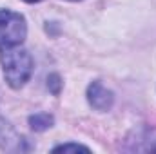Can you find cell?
Instances as JSON below:
<instances>
[{
    "label": "cell",
    "mask_w": 156,
    "mask_h": 154,
    "mask_svg": "<svg viewBox=\"0 0 156 154\" xmlns=\"http://www.w3.org/2000/svg\"><path fill=\"white\" fill-rule=\"evenodd\" d=\"M2 67H4V78L13 89H20L33 73V58L31 54L22 49L20 45L5 47L0 53Z\"/></svg>",
    "instance_id": "1"
},
{
    "label": "cell",
    "mask_w": 156,
    "mask_h": 154,
    "mask_svg": "<svg viewBox=\"0 0 156 154\" xmlns=\"http://www.w3.org/2000/svg\"><path fill=\"white\" fill-rule=\"evenodd\" d=\"M27 26L20 13L0 9V51L5 47L20 45L26 40Z\"/></svg>",
    "instance_id": "2"
},
{
    "label": "cell",
    "mask_w": 156,
    "mask_h": 154,
    "mask_svg": "<svg viewBox=\"0 0 156 154\" xmlns=\"http://www.w3.org/2000/svg\"><path fill=\"white\" fill-rule=\"evenodd\" d=\"M87 100L96 111H107V109H111L115 96L100 82H93L87 89Z\"/></svg>",
    "instance_id": "3"
},
{
    "label": "cell",
    "mask_w": 156,
    "mask_h": 154,
    "mask_svg": "<svg viewBox=\"0 0 156 154\" xmlns=\"http://www.w3.org/2000/svg\"><path fill=\"white\" fill-rule=\"evenodd\" d=\"M29 123H31V127H33L35 131H44V129L51 127L53 118L49 114H45V113H40V114L31 116V118H29Z\"/></svg>",
    "instance_id": "4"
},
{
    "label": "cell",
    "mask_w": 156,
    "mask_h": 154,
    "mask_svg": "<svg viewBox=\"0 0 156 154\" xmlns=\"http://www.w3.org/2000/svg\"><path fill=\"white\" fill-rule=\"evenodd\" d=\"M55 152H58V151H89L85 145H80V143H64V145H58V147H55L53 149Z\"/></svg>",
    "instance_id": "5"
},
{
    "label": "cell",
    "mask_w": 156,
    "mask_h": 154,
    "mask_svg": "<svg viewBox=\"0 0 156 154\" xmlns=\"http://www.w3.org/2000/svg\"><path fill=\"white\" fill-rule=\"evenodd\" d=\"M49 80H51V85H53V93L58 94V91H60V78L56 76V75H51Z\"/></svg>",
    "instance_id": "6"
},
{
    "label": "cell",
    "mask_w": 156,
    "mask_h": 154,
    "mask_svg": "<svg viewBox=\"0 0 156 154\" xmlns=\"http://www.w3.org/2000/svg\"><path fill=\"white\" fill-rule=\"evenodd\" d=\"M24 2H27V4H37V2H40V0H24Z\"/></svg>",
    "instance_id": "7"
}]
</instances>
